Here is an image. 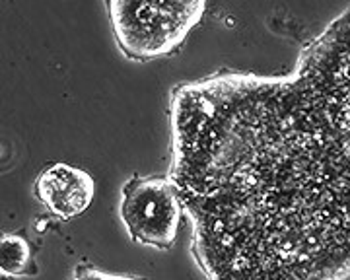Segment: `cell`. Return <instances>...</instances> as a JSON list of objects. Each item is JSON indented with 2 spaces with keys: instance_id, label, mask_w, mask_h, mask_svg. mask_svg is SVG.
I'll use <instances>...</instances> for the list:
<instances>
[{
  "instance_id": "obj_2",
  "label": "cell",
  "mask_w": 350,
  "mask_h": 280,
  "mask_svg": "<svg viewBox=\"0 0 350 280\" xmlns=\"http://www.w3.org/2000/svg\"><path fill=\"white\" fill-rule=\"evenodd\" d=\"M107 12L119 51L133 63L172 57L206 14L204 0H109Z\"/></svg>"
},
{
  "instance_id": "obj_4",
  "label": "cell",
  "mask_w": 350,
  "mask_h": 280,
  "mask_svg": "<svg viewBox=\"0 0 350 280\" xmlns=\"http://www.w3.org/2000/svg\"><path fill=\"white\" fill-rule=\"evenodd\" d=\"M183 201L170 176H133L121 189L119 216L133 242L170 251L177 242Z\"/></svg>"
},
{
  "instance_id": "obj_5",
  "label": "cell",
  "mask_w": 350,
  "mask_h": 280,
  "mask_svg": "<svg viewBox=\"0 0 350 280\" xmlns=\"http://www.w3.org/2000/svg\"><path fill=\"white\" fill-rule=\"evenodd\" d=\"M33 195L53 216L72 220L94 203L96 181L86 169L70 164H51L33 181Z\"/></svg>"
},
{
  "instance_id": "obj_6",
  "label": "cell",
  "mask_w": 350,
  "mask_h": 280,
  "mask_svg": "<svg viewBox=\"0 0 350 280\" xmlns=\"http://www.w3.org/2000/svg\"><path fill=\"white\" fill-rule=\"evenodd\" d=\"M39 245L25 229L4 232L0 238V272L2 279H29L38 277Z\"/></svg>"
},
{
  "instance_id": "obj_1",
  "label": "cell",
  "mask_w": 350,
  "mask_h": 280,
  "mask_svg": "<svg viewBox=\"0 0 350 280\" xmlns=\"http://www.w3.org/2000/svg\"><path fill=\"white\" fill-rule=\"evenodd\" d=\"M172 162L206 280H350V154L290 76L239 70L170 96Z\"/></svg>"
},
{
  "instance_id": "obj_3",
  "label": "cell",
  "mask_w": 350,
  "mask_h": 280,
  "mask_svg": "<svg viewBox=\"0 0 350 280\" xmlns=\"http://www.w3.org/2000/svg\"><path fill=\"white\" fill-rule=\"evenodd\" d=\"M292 74L350 154V8L304 47Z\"/></svg>"
},
{
  "instance_id": "obj_7",
  "label": "cell",
  "mask_w": 350,
  "mask_h": 280,
  "mask_svg": "<svg viewBox=\"0 0 350 280\" xmlns=\"http://www.w3.org/2000/svg\"><path fill=\"white\" fill-rule=\"evenodd\" d=\"M72 280H146L144 277L137 275H117V272H107L101 268L94 267L90 263H78L72 272Z\"/></svg>"
}]
</instances>
